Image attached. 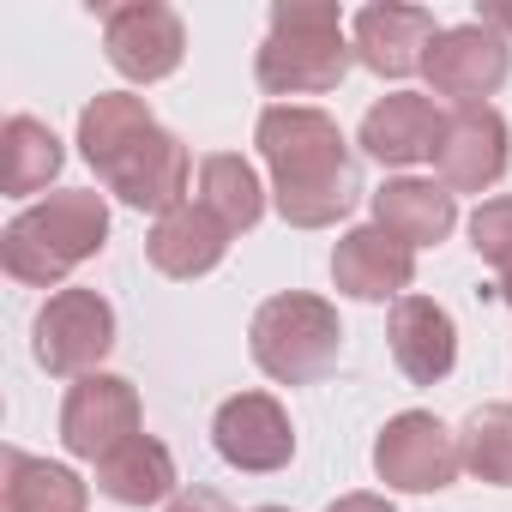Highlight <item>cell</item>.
Returning a JSON list of instances; mask_svg holds the SVG:
<instances>
[{
    "mask_svg": "<svg viewBox=\"0 0 512 512\" xmlns=\"http://www.w3.org/2000/svg\"><path fill=\"white\" fill-rule=\"evenodd\" d=\"M139 434V392L121 374H85L61 404V446L73 458H109L121 440Z\"/></svg>",
    "mask_w": 512,
    "mask_h": 512,
    "instance_id": "7c38bea8",
    "label": "cell"
},
{
    "mask_svg": "<svg viewBox=\"0 0 512 512\" xmlns=\"http://www.w3.org/2000/svg\"><path fill=\"white\" fill-rule=\"evenodd\" d=\"M410 278H416V247H404L380 223L350 229L332 247V284L350 302H404L410 296Z\"/></svg>",
    "mask_w": 512,
    "mask_h": 512,
    "instance_id": "4fadbf2b",
    "label": "cell"
},
{
    "mask_svg": "<svg viewBox=\"0 0 512 512\" xmlns=\"http://www.w3.org/2000/svg\"><path fill=\"white\" fill-rule=\"evenodd\" d=\"M470 247L494 272H512V193H494L470 211Z\"/></svg>",
    "mask_w": 512,
    "mask_h": 512,
    "instance_id": "cb8c5ba5",
    "label": "cell"
},
{
    "mask_svg": "<svg viewBox=\"0 0 512 512\" xmlns=\"http://www.w3.org/2000/svg\"><path fill=\"white\" fill-rule=\"evenodd\" d=\"M145 253H151V266L163 272V278H205V272H217L223 266V253H229V229L199 205V199H187V205H175L169 217H157V229L145 235Z\"/></svg>",
    "mask_w": 512,
    "mask_h": 512,
    "instance_id": "e0dca14e",
    "label": "cell"
},
{
    "mask_svg": "<svg viewBox=\"0 0 512 512\" xmlns=\"http://www.w3.org/2000/svg\"><path fill=\"white\" fill-rule=\"evenodd\" d=\"M247 344H253V362H260L278 386H314V380H326L338 368L344 326H338V308L326 296L284 290V296L253 308Z\"/></svg>",
    "mask_w": 512,
    "mask_h": 512,
    "instance_id": "5b68a950",
    "label": "cell"
},
{
    "mask_svg": "<svg viewBox=\"0 0 512 512\" xmlns=\"http://www.w3.org/2000/svg\"><path fill=\"white\" fill-rule=\"evenodd\" d=\"M103 55L121 79L133 85H157L181 67L187 55V31L181 13L163 0H127V7H103Z\"/></svg>",
    "mask_w": 512,
    "mask_h": 512,
    "instance_id": "ba28073f",
    "label": "cell"
},
{
    "mask_svg": "<svg viewBox=\"0 0 512 512\" xmlns=\"http://www.w3.org/2000/svg\"><path fill=\"white\" fill-rule=\"evenodd\" d=\"M0 506L7 512H85L91 488L67 464H49V458L7 446L0 452Z\"/></svg>",
    "mask_w": 512,
    "mask_h": 512,
    "instance_id": "ffe728a7",
    "label": "cell"
},
{
    "mask_svg": "<svg viewBox=\"0 0 512 512\" xmlns=\"http://www.w3.org/2000/svg\"><path fill=\"white\" fill-rule=\"evenodd\" d=\"M440 127H446V115H440L428 97L392 91V97H380V103L362 115V151H368L374 163H386V169H410V163L434 157Z\"/></svg>",
    "mask_w": 512,
    "mask_h": 512,
    "instance_id": "2e32d148",
    "label": "cell"
},
{
    "mask_svg": "<svg viewBox=\"0 0 512 512\" xmlns=\"http://www.w3.org/2000/svg\"><path fill=\"white\" fill-rule=\"evenodd\" d=\"M356 61V43L344 37V13L326 0H278L272 31L253 55V79L272 97H320L338 91Z\"/></svg>",
    "mask_w": 512,
    "mask_h": 512,
    "instance_id": "277c9868",
    "label": "cell"
},
{
    "mask_svg": "<svg viewBox=\"0 0 512 512\" xmlns=\"http://www.w3.org/2000/svg\"><path fill=\"white\" fill-rule=\"evenodd\" d=\"M253 512H290V506H253Z\"/></svg>",
    "mask_w": 512,
    "mask_h": 512,
    "instance_id": "f1b7e54d",
    "label": "cell"
},
{
    "mask_svg": "<svg viewBox=\"0 0 512 512\" xmlns=\"http://www.w3.org/2000/svg\"><path fill=\"white\" fill-rule=\"evenodd\" d=\"M31 350L61 380L97 374V362L115 350V308L97 290H55L31 326Z\"/></svg>",
    "mask_w": 512,
    "mask_h": 512,
    "instance_id": "8992f818",
    "label": "cell"
},
{
    "mask_svg": "<svg viewBox=\"0 0 512 512\" xmlns=\"http://www.w3.org/2000/svg\"><path fill=\"white\" fill-rule=\"evenodd\" d=\"M266 169H272V199L290 229H332L338 217L356 211L362 199V169L326 109L302 103H272L253 127Z\"/></svg>",
    "mask_w": 512,
    "mask_h": 512,
    "instance_id": "6da1fadb",
    "label": "cell"
},
{
    "mask_svg": "<svg viewBox=\"0 0 512 512\" xmlns=\"http://www.w3.org/2000/svg\"><path fill=\"white\" fill-rule=\"evenodd\" d=\"M494 290H500V302L512 308V272H500V284H494Z\"/></svg>",
    "mask_w": 512,
    "mask_h": 512,
    "instance_id": "83f0119b",
    "label": "cell"
},
{
    "mask_svg": "<svg viewBox=\"0 0 512 512\" xmlns=\"http://www.w3.org/2000/svg\"><path fill=\"white\" fill-rule=\"evenodd\" d=\"M374 470L386 488H404V494H440L458 482L464 458H458V434L428 416V410H404L380 428L374 440Z\"/></svg>",
    "mask_w": 512,
    "mask_h": 512,
    "instance_id": "52a82bcc",
    "label": "cell"
},
{
    "mask_svg": "<svg viewBox=\"0 0 512 512\" xmlns=\"http://www.w3.org/2000/svg\"><path fill=\"white\" fill-rule=\"evenodd\" d=\"M211 446L229 470H247V476H272L296 458V428H290V410L272 398V392H235L217 404V422H211Z\"/></svg>",
    "mask_w": 512,
    "mask_h": 512,
    "instance_id": "9c48e42d",
    "label": "cell"
},
{
    "mask_svg": "<svg viewBox=\"0 0 512 512\" xmlns=\"http://www.w3.org/2000/svg\"><path fill=\"white\" fill-rule=\"evenodd\" d=\"M61 163H67V151L37 115H13L7 127H0V193L25 199V193L49 187L61 175Z\"/></svg>",
    "mask_w": 512,
    "mask_h": 512,
    "instance_id": "44dd1931",
    "label": "cell"
},
{
    "mask_svg": "<svg viewBox=\"0 0 512 512\" xmlns=\"http://www.w3.org/2000/svg\"><path fill=\"white\" fill-rule=\"evenodd\" d=\"M434 37H440V25H434L428 7H362L356 31H350L356 61L380 79H410L428 61Z\"/></svg>",
    "mask_w": 512,
    "mask_h": 512,
    "instance_id": "5bb4252c",
    "label": "cell"
},
{
    "mask_svg": "<svg viewBox=\"0 0 512 512\" xmlns=\"http://www.w3.org/2000/svg\"><path fill=\"white\" fill-rule=\"evenodd\" d=\"M109 241V205L91 187H67L49 193L37 205H25L7 229H0V266L7 278L31 284V290H55L73 266L97 260Z\"/></svg>",
    "mask_w": 512,
    "mask_h": 512,
    "instance_id": "3957f363",
    "label": "cell"
},
{
    "mask_svg": "<svg viewBox=\"0 0 512 512\" xmlns=\"http://www.w3.org/2000/svg\"><path fill=\"white\" fill-rule=\"evenodd\" d=\"M386 338H392V362L404 368L410 386H440L458 362V326L440 302L428 296H404L392 302V320H386Z\"/></svg>",
    "mask_w": 512,
    "mask_h": 512,
    "instance_id": "9a60e30c",
    "label": "cell"
},
{
    "mask_svg": "<svg viewBox=\"0 0 512 512\" xmlns=\"http://www.w3.org/2000/svg\"><path fill=\"white\" fill-rule=\"evenodd\" d=\"M326 512H392V506H386L380 494H338Z\"/></svg>",
    "mask_w": 512,
    "mask_h": 512,
    "instance_id": "4316f807",
    "label": "cell"
},
{
    "mask_svg": "<svg viewBox=\"0 0 512 512\" xmlns=\"http://www.w3.org/2000/svg\"><path fill=\"white\" fill-rule=\"evenodd\" d=\"M97 494L115 506H157L175 500V458L157 434L121 440L109 458H97Z\"/></svg>",
    "mask_w": 512,
    "mask_h": 512,
    "instance_id": "d6986e66",
    "label": "cell"
},
{
    "mask_svg": "<svg viewBox=\"0 0 512 512\" xmlns=\"http://www.w3.org/2000/svg\"><path fill=\"white\" fill-rule=\"evenodd\" d=\"M79 151L85 163L97 169V181L133 205V211H157L169 217L175 205H187V175H193V157L187 145L157 127L151 103L133 97V91H103L85 103L79 115Z\"/></svg>",
    "mask_w": 512,
    "mask_h": 512,
    "instance_id": "7a4b0ae2",
    "label": "cell"
},
{
    "mask_svg": "<svg viewBox=\"0 0 512 512\" xmlns=\"http://www.w3.org/2000/svg\"><path fill=\"white\" fill-rule=\"evenodd\" d=\"M422 73H428L434 97H452L458 109H470L512 79V49H506V37L482 31V25H452L434 37Z\"/></svg>",
    "mask_w": 512,
    "mask_h": 512,
    "instance_id": "8fae6325",
    "label": "cell"
},
{
    "mask_svg": "<svg viewBox=\"0 0 512 512\" xmlns=\"http://www.w3.org/2000/svg\"><path fill=\"white\" fill-rule=\"evenodd\" d=\"M374 223L386 235H398L404 247H440L458 229V193H446L440 181L398 175L374 193Z\"/></svg>",
    "mask_w": 512,
    "mask_h": 512,
    "instance_id": "ac0fdd59",
    "label": "cell"
},
{
    "mask_svg": "<svg viewBox=\"0 0 512 512\" xmlns=\"http://www.w3.org/2000/svg\"><path fill=\"white\" fill-rule=\"evenodd\" d=\"M506 163H512V133H506L500 109L470 103V109L446 115L440 145H434V169H440L446 193H488L506 175Z\"/></svg>",
    "mask_w": 512,
    "mask_h": 512,
    "instance_id": "30bf717a",
    "label": "cell"
},
{
    "mask_svg": "<svg viewBox=\"0 0 512 512\" xmlns=\"http://www.w3.org/2000/svg\"><path fill=\"white\" fill-rule=\"evenodd\" d=\"M458 458L476 482L488 488H512V404H482L470 410L464 434H458Z\"/></svg>",
    "mask_w": 512,
    "mask_h": 512,
    "instance_id": "603a6c76",
    "label": "cell"
},
{
    "mask_svg": "<svg viewBox=\"0 0 512 512\" xmlns=\"http://www.w3.org/2000/svg\"><path fill=\"white\" fill-rule=\"evenodd\" d=\"M163 512H235V506H229L217 488H181V494H175Z\"/></svg>",
    "mask_w": 512,
    "mask_h": 512,
    "instance_id": "d4e9b609",
    "label": "cell"
},
{
    "mask_svg": "<svg viewBox=\"0 0 512 512\" xmlns=\"http://www.w3.org/2000/svg\"><path fill=\"white\" fill-rule=\"evenodd\" d=\"M476 25L494 31V37H512V0H482V7H476Z\"/></svg>",
    "mask_w": 512,
    "mask_h": 512,
    "instance_id": "484cf974",
    "label": "cell"
},
{
    "mask_svg": "<svg viewBox=\"0 0 512 512\" xmlns=\"http://www.w3.org/2000/svg\"><path fill=\"white\" fill-rule=\"evenodd\" d=\"M199 205H205L229 235H241V229L260 223V211H266V187H260V175H253L247 157L217 151V157L199 163Z\"/></svg>",
    "mask_w": 512,
    "mask_h": 512,
    "instance_id": "7402d4cb",
    "label": "cell"
}]
</instances>
